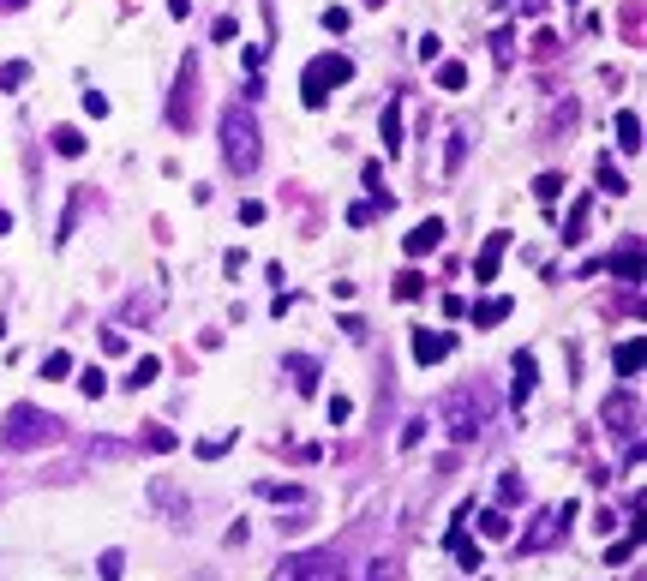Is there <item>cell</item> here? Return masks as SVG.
Wrapping results in <instances>:
<instances>
[{
  "label": "cell",
  "mask_w": 647,
  "mask_h": 581,
  "mask_svg": "<svg viewBox=\"0 0 647 581\" xmlns=\"http://www.w3.org/2000/svg\"><path fill=\"white\" fill-rule=\"evenodd\" d=\"M222 156H228L234 174H252V168H258L264 144H258V114H252V102H234V108L222 114Z\"/></svg>",
  "instance_id": "obj_1"
},
{
  "label": "cell",
  "mask_w": 647,
  "mask_h": 581,
  "mask_svg": "<svg viewBox=\"0 0 647 581\" xmlns=\"http://www.w3.org/2000/svg\"><path fill=\"white\" fill-rule=\"evenodd\" d=\"M492 408H498V402H492L480 384H474V390H456V396L444 402V426H450V438H456V444H474V438L486 432Z\"/></svg>",
  "instance_id": "obj_2"
},
{
  "label": "cell",
  "mask_w": 647,
  "mask_h": 581,
  "mask_svg": "<svg viewBox=\"0 0 647 581\" xmlns=\"http://www.w3.org/2000/svg\"><path fill=\"white\" fill-rule=\"evenodd\" d=\"M348 78H354V60H348V54H318V60L306 66V78H300L306 108H324V96H330L336 84H348Z\"/></svg>",
  "instance_id": "obj_3"
},
{
  "label": "cell",
  "mask_w": 647,
  "mask_h": 581,
  "mask_svg": "<svg viewBox=\"0 0 647 581\" xmlns=\"http://www.w3.org/2000/svg\"><path fill=\"white\" fill-rule=\"evenodd\" d=\"M270 581H348V564L336 552H294V558L276 564Z\"/></svg>",
  "instance_id": "obj_4"
},
{
  "label": "cell",
  "mask_w": 647,
  "mask_h": 581,
  "mask_svg": "<svg viewBox=\"0 0 647 581\" xmlns=\"http://www.w3.org/2000/svg\"><path fill=\"white\" fill-rule=\"evenodd\" d=\"M48 438H54V420L36 414V408H12L6 426H0V444H6V450H36V444H48Z\"/></svg>",
  "instance_id": "obj_5"
},
{
  "label": "cell",
  "mask_w": 647,
  "mask_h": 581,
  "mask_svg": "<svg viewBox=\"0 0 647 581\" xmlns=\"http://www.w3.org/2000/svg\"><path fill=\"white\" fill-rule=\"evenodd\" d=\"M450 348H456V342H450L444 330H420V336H414V360H420V366H438Z\"/></svg>",
  "instance_id": "obj_6"
},
{
  "label": "cell",
  "mask_w": 647,
  "mask_h": 581,
  "mask_svg": "<svg viewBox=\"0 0 647 581\" xmlns=\"http://www.w3.org/2000/svg\"><path fill=\"white\" fill-rule=\"evenodd\" d=\"M438 240H444V222H438V216H426V222L408 234V258H426V252H438Z\"/></svg>",
  "instance_id": "obj_7"
},
{
  "label": "cell",
  "mask_w": 647,
  "mask_h": 581,
  "mask_svg": "<svg viewBox=\"0 0 647 581\" xmlns=\"http://www.w3.org/2000/svg\"><path fill=\"white\" fill-rule=\"evenodd\" d=\"M642 360H647V342H642V336H630V342L618 348V372H624V378H636V372H642Z\"/></svg>",
  "instance_id": "obj_8"
},
{
  "label": "cell",
  "mask_w": 647,
  "mask_h": 581,
  "mask_svg": "<svg viewBox=\"0 0 647 581\" xmlns=\"http://www.w3.org/2000/svg\"><path fill=\"white\" fill-rule=\"evenodd\" d=\"M498 258H504V234H492V240H486V252H480L474 276H480V282H492V276H498Z\"/></svg>",
  "instance_id": "obj_9"
},
{
  "label": "cell",
  "mask_w": 647,
  "mask_h": 581,
  "mask_svg": "<svg viewBox=\"0 0 647 581\" xmlns=\"http://www.w3.org/2000/svg\"><path fill=\"white\" fill-rule=\"evenodd\" d=\"M288 372H294V390H300V396H312V390H318V366H312L306 354H294V360H288Z\"/></svg>",
  "instance_id": "obj_10"
},
{
  "label": "cell",
  "mask_w": 647,
  "mask_h": 581,
  "mask_svg": "<svg viewBox=\"0 0 647 581\" xmlns=\"http://www.w3.org/2000/svg\"><path fill=\"white\" fill-rule=\"evenodd\" d=\"M384 150H390V156L402 150V102H390V108H384Z\"/></svg>",
  "instance_id": "obj_11"
},
{
  "label": "cell",
  "mask_w": 647,
  "mask_h": 581,
  "mask_svg": "<svg viewBox=\"0 0 647 581\" xmlns=\"http://www.w3.org/2000/svg\"><path fill=\"white\" fill-rule=\"evenodd\" d=\"M618 144H624V150H642V120H636L630 108L618 114Z\"/></svg>",
  "instance_id": "obj_12"
},
{
  "label": "cell",
  "mask_w": 647,
  "mask_h": 581,
  "mask_svg": "<svg viewBox=\"0 0 647 581\" xmlns=\"http://www.w3.org/2000/svg\"><path fill=\"white\" fill-rule=\"evenodd\" d=\"M504 318H510V300H480V306H474V324H480V330H486V324H504Z\"/></svg>",
  "instance_id": "obj_13"
},
{
  "label": "cell",
  "mask_w": 647,
  "mask_h": 581,
  "mask_svg": "<svg viewBox=\"0 0 647 581\" xmlns=\"http://www.w3.org/2000/svg\"><path fill=\"white\" fill-rule=\"evenodd\" d=\"M534 396V354H516V402Z\"/></svg>",
  "instance_id": "obj_14"
},
{
  "label": "cell",
  "mask_w": 647,
  "mask_h": 581,
  "mask_svg": "<svg viewBox=\"0 0 647 581\" xmlns=\"http://www.w3.org/2000/svg\"><path fill=\"white\" fill-rule=\"evenodd\" d=\"M156 372H162V360H156V354H144V360L132 366V378H126V384H132V390H144V384H156Z\"/></svg>",
  "instance_id": "obj_15"
},
{
  "label": "cell",
  "mask_w": 647,
  "mask_h": 581,
  "mask_svg": "<svg viewBox=\"0 0 647 581\" xmlns=\"http://www.w3.org/2000/svg\"><path fill=\"white\" fill-rule=\"evenodd\" d=\"M258 498H276V504H300L306 492H300V486H276V480H258Z\"/></svg>",
  "instance_id": "obj_16"
},
{
  "label": "cell",
  "mask_w": 647,
  "mask_h": 581,
  "mask_svg": "<svg viewBox=\"0 0 647 581\" xmlns=\"http://www.w3.org/2000/svg\"><path fill=\"white\" fill-rule=\"evenodd\" d=\"M438 84H444V90H462V84H468V66H462V60H444V66H438Z\"/></svg>",
  "instance_id": "obj_17"
},
{
  "label": "cell",
  "mask_w": 647,
  "mask_h": 581,
  "mask_svg": "<svg viewBox=\"0 0 647 581\" xmlns=\"http://www.w3.org/2000/svg\"><path fill=\"white\" fill-rule=\"evenodd\" d=\"M54 150H60V156H84V138H78L72 126H54Z\"/></svg>",
  "instance_id": "obj_18"
},
{
  "label": "cell",
  "mask_w": 647,
  "mask_h": 581,
  "mask_svg": "<svg viewBox=\"0 0 647 581\" xmlns=\"http://www.w3.org/2000/svg\"><path fill=\"white\" fill-rule=\"evenodd\" d=\"M174 444H180V438H174L168 426H150V432H144V450H156V456H168Z\"/></svg>",
  "instance_id": "obj_19"
},
{
  "label": "cell",
  "mask_w": 647,
  "mask_h": 581,
  "mask_svg": "<svg viewBox=\"0 0 647 581\" xmlns=\"http://www.w3.org/2000/svg\"><path fill=\"white\" fill-rule=\"evenodd\" d=\"M480 528H486V540H510V516H504V510H486Z\"/></svg>",
  "instance_id": "obj_20"
},
{
  "label": "cell",
  "mask_w": 647,
  "mask_h": 581,
  "mask_svg": "<svg viewBox=\"0 0 647 581\" xmlns=\"http://www.w3.org/2000/svg\"><path fill=\"white\" fill-rule=\"evenodd\" d=\"M420 288H426L420 270H402V276H396V300H420Z\"/></svg>",
  "instance_id": "obj_21"
},
{
  "label": "cell",
  "mask_w": 647,
  "mask_h": 581,
  "mask_svg": "<svg viewBox=\"0 0 647 581\" xmlns=\"http://www.w3.org/2000/svg\"><path fill=\"white\" fill-rule=\"evenodd\" d=\"M96 570H102V581H120V576H126V558H120V552H102V564H96Z\"/></svg>",
  "instance_id": "obj_22"
},
{
  "label": "cell",
  "mask_w": 647,
  "mask_h": 581,
  "mask_svg": "<svg viewBox=\"0 0 647 581\" xmlns=\"http://www.w3.org/2000/svg\"><path fill=\"white\" fill-rule=\"evenodd\" d=\"M534 192H540V198H546V204H552V198H558V192H564V174H540V180H534Z\"/></svg>",
  "instance_id": "obj_23"
},
{
  "label": "cell",
  "mask_w": 647,
  "mask_h": 581,
  "mask_svg": "<svg viewBox=\"0 0 647 581\" xmlns=\"http://www.w3.org/2000/svg\"><path fill=\"white\" fill-rule=\"evenodd\" d=\"M498 504H522V480H516V474L498 480Z\"/></svg>",
  "instance_id": "obj_24"
},
{
  "label": "cell",
  "mask_w": 647,
  "mask_h": 581,
  "mask_svg": "<svg viewBox=\"0 0 647 581\" xmlns=\"http://www.w3.org/2000/svg\"><path fill=\"white\" fill-rule=\"evenodd\" d=\"M450 546H456V552H462V570H480V546H468V540H462V534H450Z\"/></svg>",
  "instance_id": "obj_25"
},
{
  "label": "cell",
  "mask_w": 647,
  "mask_h": 581,
  "mask_svg": "<svg viewBox=\"0 0 647 581\" xmlns=\"http://www.w3.org/2000/svg\"><path fill=\"white\" fill-rule=\"evenodd\" d=\"M600 192H630V180L618 168H600Z\"/></svg>",
  "instance_id": "obj_26"
},
{
  "label": "cell",
  "mask_w": 647,
  "mask_h": 581,
  "mask_svg": "<svg viewBox=\"0 0 647 581\" xmlns=\"http://www.w3.org/2000/svg\"><path fill=\"white\" fill-rule=\"evenodd\" d=\"M42 372H48V378H66V372H72V354H48Z\"/></svg>",
  "instance_id": "obj_27"
},
{
  "label": "cell",
  "mask_w": 647,
  "mask_h": 581,
  "mask_svg": "<svg viewBox=\"0 0 647 581\" xmlns=\"http://www.w3.org/2000/svg\"><path fill=\"white\" fill-rule=\"evenodd\" d=\"M24 78H30V66H24V60H12V66L0 72V84H6V90H12V84H24Z\"/></svg>",
  "instance_id": "obj_28"
},
{
  "label": "cell",
  "mask_w": 647,
  "mask_h": 581,
  "mask_svg": "<svg viewBox=\"0 0 647 581\" xmlns=\"http://www.w3.org/2000/svg\"><path fill=\"white\" fill-rule=\"evenodd\" d=\"M618 270H624V276H630V282H636V276H642V252H636V246H630V252H624V258H618Z\"/></svg>",
  "instance_id": "obj_29"
},
{
  "label": "cell",
  "mask_w": 647,
  "mask_h": 581,
  "mask_svg": "<svg viewBox=\"0 0 647 581\" xmlns=\"http://www.w3.org/2000/svg\"><path fill=\"white\" fill-rule=\"evenodd\" d=\"M420 438H426V420H408V426H402V450H414Z\"/></svg>",
  "instance_id": "obj_30"
},
{
  "label": "cell",
  "mask_w": 647,
  "mask_h": 581,
  "mask_svg": "<svg viewBox=\"0 0 647 581\" xmlns=\"http://www.w3.org/2000/svg\"><path fill=\"white\" fill-rule=\"evenodd\" d=\"M366 581H396V564H390V558H378V564L366 570Z\"/></svg>",
  "instance_id": "obj_31"
},
{
  "label": "cell",
  "mask_w": 647,
  "mask_h": 581,
  "mask_svg": "<svg viewBox=\"0 0 647 581\" xmlns=\"http://www.w3.org/2000/svg\"><path fill=\"white\" fill-rule=\"evenodd\" d=\"M78 384H84V396H102V390H108V384H102V372H96V366H90V372H84V378H78Z\"/></svg>",
  "instance_id": "obj_32"
},
{
  "label": "cell",
  "mask_w": 647,
  "mask_h": 581,
  "mask_svg": "<svg viewBox=\"0 0 647 581\" xmlns=\"http://www.w3.org/2000/svg\"><path fill=\"white\" fill-rule=\"evenodd\" d=\"M348 414H354V402H348V396H330V420H336V426H342V420H348Z\"/></svg>",
  "instance_id": "obj_33"
},
{
  "label": "cell",
  "mask_w": 647,
  "mask_h": 581,
  "mask_svg": "<svg viewBox=\"0 0 647 581\" xmlns=\"http://www.w3.org/2000/svg\"><path fill=\"white\" fill-rule=\"evenodd\" d=\"M0 6H24V0H0Z\"/></svg>",
  "instance_id": "obj_34"
},
{
  "label": "cell",
  "mask_w": 647,
  "mask_h": 581,
  "mask_svg": "<svg viewBox=\"0 0 647 581\" xmlns=\"http://www.w3.org/2000/svg\"><path fill=\"white\" fill-rule=\"evenodd\" d=\"M372 6H384V0H372Z\"/></svg>",
  "instance_id": "obj_35"
}]
</instances>
